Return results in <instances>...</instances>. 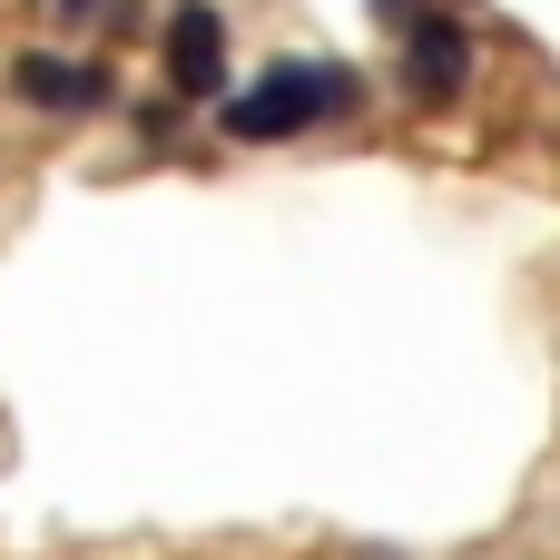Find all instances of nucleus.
Returning <instances> with one entry per match:
<instances>
[{
    "mask_svg": "<svg viewBox=\"0 0 560 560\" xmlns=\"http://www.w3.org/2000/svg\"><path fill=\"white\" fill-rule=\"evenodd\" d=\"M167 89H177V98H217V89H226V20H217L207 0H187V10L167 20Z\"/></svg>",
    "mask_w": 560,
    "mask_h": 560,
    "instance_id": "f03ea898",
    "label": "nucleus"
},
{
    "mask_svg": "<svg viewBox=\"0 0 560 560\" xmlns=\"http://www.w3.org/2000/svg\"><path fill=\"white\" fill-rule=\"evenodd\" d=\"M10 89H20L30 108H108V79H98V69H79V59H49V49L10 59Z\"/></svg>",
    "mask_w": 560,
    "mask_h": 560,
    "instance_id": "20e7f679",
    "label": "nucleus"
},
{
    "mask_svg": "<svg viewBox=\"0 0 560 560\" xmlns=\"http://www.w3.org/2000/svg\"><path fill=\"white\" fill-rule=\"evenodd\" d=\"M59 10H98V0H59Z\"/></svg>",
    "mask_w": 560,
    "mask_h": 560,
    "instance_id": "39448f33",
    "label": "nucleus"
},
{
    "mask_svg": "<svg viewBox=\"0 0 560 560\" xmlns=\"http://www.w3.org/2000/svg\"><path fill=\"white\" fill-rule=\"evenodd\" d=\"M345 98H354L345 69H325V59H285V69H266L256 89L226 98V138H246V148H266V138H305V128L335 118Z\"/></svg>",
    "mask_w": 560,
    "mask_h": 560,
    "instance_id": "f257e3e1",
    "label": "nucleus"
},
{
    "mask_svg": "<svg viewBox=\"0 0 560 560\" xmlns=\"http://www.w3.org/2000/svg\"><path fill=\"white\" fill-rule=\"evenodd\" d=\"M463 79H472L463 20H413V30H404V89H413V98H453Z\"/></svg>",
    "mask_w": 560,
    "mask_h": 560,
    "instance_id": "7ed1b4c3",
    "label": "nucleus"
}]
</instances>
